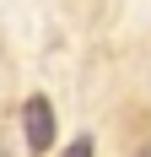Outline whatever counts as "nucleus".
Here are the masks:
<instances>
[{"label": "nucleus", "instance_id": "1", "mask_svg": "<svg viewBox=\"0 0 151 157\" xmlns=\"http://www.w3.org/2000/svg\"><path fill=\"white\" fill-rule=\"evenodd\" d=\"M22 130H27V152L43 157L49 146H54V103H49L43 92H32L27 103H22Z\"/></svg>", "mask_w": 151, "mask_h": 157}, {"label": "nucleus", "instance_id": "2", "mask_svg": "<svg viewBox=\"0 0 151 157\" xmlns=\"http://www.w3.org/2000/svg\"><path fill=\"white\" fill-rule=\"evenodd\" d=\"M65 157H97V141H92V136H76V141L65 146Z\"/></svg>", "mask_w": 151, "mask_h": 157}, {"label": "nucleus", "instance_id": "3", "mask_svg": "<svg viewBox=\"0 0 151 157\" xmlns=\"http://www.w3.org/2000/svg\"><path fill=\"white\" fill-rule=\"evenodd\" d=\"M146 157H151V146H146Z\"/></svg>", "mask_w": 151, "mask_h": 157}]
</instances>
